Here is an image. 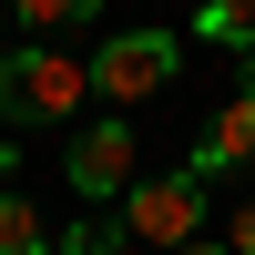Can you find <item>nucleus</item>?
Wrapping results in <instances>:
<instances>
[{"instance_id":"nucleus-6","label":"nucleus","mask_w":255,"mask_h":255,"mask_svg":"<svg viewBox=\"0 0 255 255\" xmlns=\"http://www.w3.org/2000/svg\"><path fill=\"white\" fill-rule=\"evenodd\" d=\"M0 255H51V225L31 194H0Z\"/></svg>"},{"instance_id":"nucleus-11","label":"nucleus","mask_w":255,"mask_h":255,"mask_svg":"<svg viewBox=\"0 0 255 255\" xmlns=\"http://www.w3.org/2000/svg\"><path fill=\"white\" fill-rule=\"evenodd\" d=\"M184 255H235V245H204V235H194V245H184Z\"/></svg>"},{"instance_id":"nucleus-8","label":"nucleus","mask_w":255,"mask_h":255,"mask_svg":"<svg viewBox=\"0 0 255 255\" xmlns=\"http://www.w3.org/2000/svg\"><path fill=\"white\" fill-rule=\"evenodd\" d=\"M20 10V31H72V20H92L102 0H10Z\"/></svg>"},{"instance_id":"nucleus-9","label":"nucleus","mask_w":255,"mask_h":255,"mask_svg":"<svg viewBox=\"0 0 255 255\" xmlns=\"http://www.w3.org/2000/svg\"><path fill=\"white\" fill-rule=\"evenodd\" d=\"M123 245V225H102V215H82L72 235H51V255H113Z\"/></svg>"},{"instance_id":"nucleus-3","label":"nucleus","mask_w":255,"mask_h":255,"mask_svg":"<svg viewBox=\"0 0 255 255\" xmlns=\"http://www.w3.org/2000/svg\"><path fill=\"white\" fill-rule=\"evenodd\" d=\"M174 82V31H113L92 51V92L102 102H153Z\"/></svg>"},{"instance_id":"nucleus-7","label":"nucleus","mask_w":255,"mask_h":255,"mask_svg":"<svg viewBox=\"0 0 255 255\" xmlns=\"http://www.w3.org/2000/svg\"><path fill=\"white\" fill-rule=\"evenodd\" d=\"M194 31L225 51H255V0H194Z\"/></svg>"},{"instance_id":"nucleus-10","label":"nucleus","mask_w":255,"mask_h":255,"mask_svg":"<svg viewBox=\"0 0 255 255\" xmlns=\"http://www.w3.org/2000/svg\"><path fill=\"white\" fill-rule=\"evenodd\" d=\"M235 255H255V194L235 204Z\"/></svg>"},{"instance_id":"nucleus-5","label":"nucleus","mask_w":255,"mask_h":255,"mask_svg":"<svg viewBox=\"0 0 255 255\" xmlns=\"http://www.w3.org/2000/svg\"><path fill=\"white\" fill-rule=\"evenodd\" d=\"M235 163H255V92H235L215 123H204V143H194L184 174H235Z\"/></svg>"},{"instance_id":"nucleus-2","label":"nucleus","mask_w":255,"mask_h":255,"mask_svg":"<svg viewBox=\"0 0 255 255\" xmlns=\"http://www.w3.org/2000/svg\"><path fill=\"white\" fill-rule=\"evenodd\" d=\"M123 235H143L153 255H184V245L204 235V174H133Z\"/></svg>"},{"instance_id":"nucleus-1","label":"nucleus","mask_w":255,"mask_h":255,"mask_svg":"<svg viewBox=\"0 0 255 255\" xmlns=\"http://www.w3.org/2000/svg\"><path fill=\"white\" fill-rule=\"evenodd\" d=\"M82 102H92V61L51 51V41L0 51V123H72Z\"/></svg>"},{"instance_id":"nucleus-4","label":"nucleus","mask_w":255,"mask_h":255,"mask_svg":"<svg viewBox=\"0 0 255 255\" xmlns=\"http://www.w3.org/2000/svg\"><path fill=\"white\" fill-rule=\"evenodd\" d=\"M61 163H72V194L82 204H123L133 194V123H82Z\"/></svg>"}]
</instances>
